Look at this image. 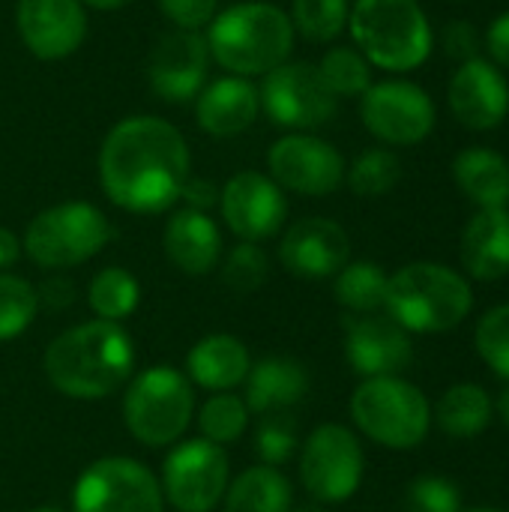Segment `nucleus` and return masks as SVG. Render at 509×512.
<instances>
[{"label":"nucleus","mask_w":509,"mask_h":512,"mask_svg":"<svg viewBox=\"0 0 509 512\" xmlns=\"http://www.w3.org/2000/svg\"><path fill=\"white\" fill-rule=\"evenodd\" d=\"M477 351L483 363L498 375L509 381V303L489 309L474 333Z\"/></svg>","instance_id":"36"},{"label":"nucleus","mask_w":509,"mask_h":512,"mask_svg":"<svg viewBox=\"0 0 509 512\" xmlns=\"http://www.w3.org/2000/svg\"><path fill=\"white\" fill-rule=\"evenodd\" d=\"M249 423V408L240 396L234 393H216L204 402L201 414H198V426L204 441L210 444H234L240 441V435L246 432Z\"/></svg>","instance_id":"31"},{"label":"nucleus","mask_w":509,"mask_h":512,"mask_svg":"<svg viewBox=\"0 0 509 512\" xmlns=\"http://www.w3.org/2000/svg\"><path fill=\"white\" fill-rule=\"evenodd\" d=\"M132 369V339L114 321L72 327L45 351V375L51 387L69 399H105L129 381Z\"/></svg>","instance_id":"2"},{"label":"nucleus","mask_w":509,"mask_h":512,"mask_svg":"<svg viewBox=\"0 0 509 512\" xmlns=\"http://www.w3.org/2000/svg\"><path fill=\"white\" fill-rule=\"evenodd\" d=\"M384 309L408 333H447L471 315L474 291L462 273L417 261L387 279Z\"/></svg>","instance_id":"4"},{"label":"nucleus","mask_w":509,"mask_h":512,"mask_svg":"<svg viewBox=\"0 0 509 512\" xmlns=\"http://www.w3.org/2000/svg\"><path fill=\"white\" fill-rule=\"evenodd\" d=\"M225 512H291V483L276 468L255 465L231 483Z\"/></svg>","instance_id":"28"},{"label":"nucleus","mask_w":509,"mask_h":512,"mask_svg":"<svg viewBox=\"0 0 509 512\" xmlns=\"http://www.w3.org/2000/svg\"><path fill=\"white\" fill-rule=\"evenodd\" d=\"M165 255L186 276H204L219 264L222 234L216 222L192 207L177 210L165 225Z\"/></svg>","instance_id":"22"},{"label":"nucleus","mask_w":509,"mask_h":512,"mask_svg":"<svg viewBox=\"0 0 509 512\" xmlns=\"http://www.w3.org/2000/svg\"><path fill=\"white\" fill-rule=\"evenodd\" d=\"M498 414H501V420L509 426V387L501 393V399H498Z\"/></svg>","instance_id":"46"},{"label":"nucleus","mask_w":509,"mask_h":512,"mask_svg":"<svg viewBox=\"0 0 509 512\" xmlns=\"http://www.w3.org/2000/svg\"><path fill=\"white\" fill-rule=\"evenodd\" d=\"M450 108L456 120L474 132L504 123L509 114V84L489 60H465L450 81Z\"/></svg>","instance_id":"20"},{"label":"nucleus","mask_w":509,"mask_h":512,"mask_svg":"<svg viewBox=\"0 0 509 512\" xmlns=\"http://www.w3.org/2000/svg\"><path fill=\"white\" fill-rule=\"evenodd\" d=\"M111 240V222L87 201H66L33 216L24 234V249L45 270H66L90 261Z\"/></svg>","instance_id":"7"},{"label":"nucleus","mask_w":509,"mask_h":512,"mask_svg":"<svg viewBox=\"0 0 509 512\" xmlns=\"http://www.w3.org/2000/svg\"><path fill=\"white\" fill-rule=\"evenodd\" d=\"M291 48L294 24L279 6L270 3L228 6L210 21L207 30L210 57L240 78L267 75L291 57Z\"/></svg>","instance_id":"3"},{"label":"nucleus","mask_w":509,"mask_h":512,"mask_svg":"<svg viewBox=\"0 0 509 512\" xmlns=\"http://www.w3.org/2000/svg\"><path fill=\"white\" fill-rule=\"evenodd\" d=\"M222 219L225 225L243 240V243H261L285 225L288 216V201L285 192L258 171H240L234 174L222 195Z\"/></svg>","instance_id":"15"},{"label":"nucleus","mask_w":509,"mask_h":512,"mask_svg":"<svg viewBox=\"0 0 509 512\" xmlns=\"http://www.w3.org/2000/svg\"><path fill=\"white\" fill-rule=\"evenodd\" d=\"M297 450V426L285 411L261 414V423L255 429V453L261 465H282L294 456Z\"/></svg>","instance_id":"37"},{"label":"nucleus","mask_w":509,"mask_h":512,"mask_svg":"<svg viewBox=\"0 0 509 512\" xmlns=\"http://www.w3.org/2000/svg\"><path fill=\"white\" fill-rule=\"evenodd\" d=\"M81 3H87L93 9H120V6H126L132 0H81Z\"/></svg>","instance_id":"45"},{"label":"nucleus","mask_w":509,"mask_h":512,"mask_svg":"<svg viewBox=\"0 0 509 512\" xmlns=\"http://www.w3.org/2000/svg\"><path fill=\"white\" fill-rule=\"evenodd\" d=\"M261 111L258 87L240 75L219 78L198 93L195 117L198 126L213 138H234L255 123Z\"/></svg>","instance_id":"21"},{"label":"nucleus","mask_w":509,"mask_h":512,"mask_svg":"<svg viewBox=\"0 0 509 512\" xmlns=\"http://www.w3.org/2000/svg\"><path fill=\"white\" fill-rule=\"evenodd\" d=\"M15 24L27 51L39 60H63L84 42L81 0H18Z\"/></svg>","instance_id":"17"},{"label":"nucleus","mask_w":509,"mask_h":512,"mask_svg":"<svg viewBox=\"0 0 509 512\" xmlns=\"http://www.w3.org/2000/svg\"><path fill=\"white\" fill-rule=\"evenodd\" d=\"M402 177V165L390 150H366L354 159L348 171V183L363 198L387 195Z\"/></svg>","instance_id":"35"},{"label":"nucleus","mask_w":509,"mask_h":512,"mask_svg":"<svg viewBox=\"0 0 509 512\" xmlns=\"http://www.w3.org/2000/svg\"><path fill=\"white\" fill-rule=\"evenodd\" d=\"M486 48H489V54L495 57L498 66L509 69V9L492 21V27L486 33Z\"/></svg>","instance_id":"42"},{"label":"nucleus","mask_w":509,"mask_h":512,"mask_svg":"<svg viewBox=\"0 0 509 512\" xmlns=\"http://www.w3.org/2000/svg\"><path fill=\"white\" fill-rule=\"evenodd\" d=\"M444 48H447V54L450 57H456V60H474L477 57V51H480V36H477V30H474V24H468V21H453L447 30H444Z\"/></svg>","instance_id":"41"},{"label":"nucleus","mask_w":509,"mask_h":512,"mask_svg":"<svg viewBox=\"0 0 509 512\" xmlns=\"http://www.w3.org/2000/svg\"><path fill=\"white\" fill-rule=\"evenodd\" d=\"M270 180L279 189H291L297 195H330L345 180V159L342 153L312 135H285L279 138L270 153Z\"/></svg>","instance_id":"14"},{"label":"nucleus","mask_w":509,"mask_h":512,"mask_svg":"<svg viewBox=\"0 0 509 512\" xmlns=\"http://www.w3.org/2000/svg\"><path fill=\"white\" fill-rule=\"evenodd\" d=\"M195 396L183 372L171 366H153L141 372L123 399V420L135 441L144 447L174 444L192 423Z\"/></svg>","instance_id":"8"},{"label":"nucleus","mask_w":509,"mask_h":512,"mask_svg":"<svg viewBox=\"0 0 509 512\" xmlns=\"http://www.w3.org/2000/svg\"><path fill=\"white\" fill-rule=\"evenodd\" d=\"M39 309V294L27 279L0 273V342L24 333Z\"/></svg>","instance_id":"34"},{"label":"nucleus","mask_w":509,"mask_h":512,"mask_svg":"<svg viewBox=\"0 0 509 512\" xmlns=\"http://www.w3.org/2000/svg\"><path fill=\"white\" fill-rule=\"evenodd\" d=\"M21 255V243L9 228H0V270L12 267Z\"/></svg>","instance_id":"44"},{"label":"nucleus","mask_w":509,"mask_h":512,"mask_svg":"<svg viewBox=\"0 0 509 512\" xmlns=\"http://www.w3.org/2000/svg\"><path fill=\"white\" fill-rule=\"evenodd\" d=\"M459 512H504V510H495V507H474V510H459Z\"/></svg>","instance_id":"47"},{"label":"nucleus","mask_w":509,"mask_h":512,"mask_svg":"<svg viewBox=\"0 0 509 512\" xmlns=\"http://www.w3.org/2000/svg\"><path fill=\"white\" fill-rule=\"evenodd\" d=\"M462 267L471 279L495 282L509 273V210H480L462 231Z\"/></svg>","instance_id":"23"},{"label":"nucleus","mask_w":509,"mask_h":512,"mask_svg":"<svg viewBox=\"0 0 509 512\" xmlns=\"http://www.w3.org/2000/svg\"><path fill=\"white\" fill-rule=\"evenodd\" d=\"M105 195L129 213H165L189 180V147L177 126L159 117L117 123L99 150Z\"/></svg>","instance_id":"1"},{"label":"nucleus","mask_w":509,"mask_h":512,"mask_svg":"<svg viewBox=\"0 0 509 512\" xmlns=\"http://www.w3.org/2000/svg\"><path fill=\"white\" fill-rule=\"evenodd\" d=\"M432 420L450 438H477L492 423V399L480 384H456L438 399Z\"/></svg>","instance_id":"27"},{"label":"nucleus","mask_w":509,"mask_h":512,"mask_svg":"<svg viewBox=\"0 0 509 512\" xmlns=\"http://www.w3.org/2000/svg\"><path fill=\"white\" fill-rule=\"evenodd\" d=\"M351 417L366 438L387 450L420 447L432 426L426 396L399 375L366 378L351 396Z\"/></svg>","instance_id":"6"},{"label":"nucleus","mask_w":509,"mask_h":512,"mask_svg":"<svg viewBox=\"0 0 509 512\" xmlns=\"http://www.w3.org/2000/svg\"><path fill=\"white\" fill-rule=\"evenodd\" d=\"M387 273L372 264V261H357V264H345L336 273V300L354 312V315H375L378 309H384L387 300Z\"/></svg>","instance_id":"29"},{"label":"nucleus","mask_w":509,"mask_h":512,"mask_svg":"<svg viewBox=\"0 0 509 512\" xmlns=\"http://www.w3.org/2000/svg\"><path fill=\"white\" fill-rule=\"evenodd\" d=\"M75 512H162L159 480L135 459L111 456L93 462L75 483Z\"/></svg>","instance_id":"9"},{"label":"nucleus","mask_w":509,"mask_h":512,"mask_svg":"<svg viewBox=\"0 0 509 512\" xmlns=\"http://www.w3.org/2000/svg\"><path fill=\"white\" fill-rule=\"evenodd\" d=\"M270 273V261L267 255L258 249V243H240L237 249H231V255L225 258L222 267V282L234 291V294H255Z\"/></svg>","instance_id":"38"},{"label":"nucleus","mask_w":509,"mask_h":512,"mask_svg":"<svg viewBox=\"0 0 509 512\" xmlns=\"http://www.w3.org/2000/svg\"><path fill=\"white\" fill-rule=\"evenodd\" d=\"M267 117L288 129H315L336 114L339 96L327 87L324 75L312 63H279L264 75L258 90Z\"/></svg>","instance_id":"11"},{"label":"nucleus","mask_w":509,"mask_h":512,"mask_svg":"<svg viewBox=\"0 0 509 512\" xmlns=\"http://www.w3.org/2000/svg\"><path fill=\"white\" fill-rule=\"evenodd\" d=\"M345 354L357 375L393 378L411 366L414 345L390 315H354L345 321Z\"/></svg>","instance_id":"16"},{"label":"nucleus","mask_w":509,"mask_h":512,"mask_svg":"<svg viewBox=\"0 0 509 512\" xmlns=\"http://www.w3.org/2000/svg\"><path fill=\"white\" fill-rule=\"evenodd\" d=\"M327 87L336 96H363L372 87V72H369V60L348 48V45H336L324 54V60L318 63Z\"/></svg>","instance_id":"32"},{"label":"nucleus","mask_w":509,"mask_h":512,"mask_svg":"<svg viewBox=\"0 0 509 512\" xmlns=\"http://www.w3.org/2000/svg\"><path fill=\"white\" fill-rule=\"evenodd\" d=\"M180 198H186L189 201V207L192 210H207V207H213L216 201H219V189L210 183V180H201V177H189L186 180V186H183V192H180Z\"/></svg>","instance_id":"43"},{"label":"nucleus","mask_w":509,"mask_h":512,"mask_svg":"<svg viewBox=\"0 0 509 512\" xmlns=\"http://www.w3.org/2000/svg\"><path fill=\"white\" fill-rule=\"evenodd\" d=\"M360 117L378 141L411 147L432 132L435 102L423 87L411 81H381L363 93Z\"/></svg>","instance_id":"13"},{"label":"nucleus","mask_w":509,"mask_h":512,"mask_svg":"<svg viewBox=\"0 0 509 512\" xmlns=\"http://www.w3.org/2000/svg\"><path fill=\"white\" fill-rule=\"evenodd\" d=\"M162 15L177 30H201L216 18V0H159Z\"/></svg>","instance_id":"40"},{"label":"nucleus","mask_w":509,"mask_h":512,"mask_svg":"<svg viewBox=\"0 0 509 512\" xmlns=\"http://www.w3.org/2000/svg\"><path fill=\"white\" fill-rule=\"evenodd\" d=\"M30 512H63V510H57V507H39V510H30Z\"/></svg>","instance_id":"48"},{"label":"nucleus","mask_w":509,"mask_h":512,"mask_svg":"<svg viewBox=\"0 0 509 512\" xmlns=\"http://www.w3.org/2000/svg\"><path fill=\"white\" fill-rule=\"evenodd\" d=\"M348 255L351 240L345 228L321 216L294 222L279 243V261L297 279H330L348 264Z\"/></svg>","instance_id":"18"},{"label":"nucleus","mask_w":509,"mask_h":512,"mask_svg":"<svg viewBox=\"0 0 509 512\" xmlns=\"http://www.w3.org/2000/svg\"><path fill=\"white\" fill-rule=\"evenodd\" d=\"M453 177L480 210H498L509 204V162L495 150H462L453 162Z\"/></svg>","instance_id":"26"},{"label":"nucleus","mask_w":509,"mask_h":512,"mask_svg":"<svg viewBox=\"0 0 509 512\" xmlns=\"http://www.w3.org/2000/svg\"><path fill=\"white\" fill-rule=\"evenodd\" d=\"M138 297H141V288H138L135 276L123 267L99 270L87 291V303L99 315V321H114V324L135 312Z\"/></svg>","instance_id":"30"},{"label":"nucleus","mask_w":509,"mask_h":512,"mask_svg":"<svg viewBox=\"0 0 509 512\" xmlns=\"http://www.w3.org/2000/svg\"><path fill=\"white\" fill-rule=\"evenodd\" d=\"M348 21L360 54L387 72H411L432 51V27L417 0H357Z\"/></svg>","instance_id":"5"},{"label":"nucleus","mask_w":509,"mask_h":512,"mask_svg":"<svg viewBox=\"0 0 509 512\" xmlns=\"http://www.w3.org/2000/svg\"><path fill=\"white\" fill-rule=\"evenodd\" d=\"M228 492V456L204 438L177 444L162 468V495L177 512H210Z\"/></svg>","instance_id":"12"},{"label":"nucleus","mask_w":509,"mask_h":512,"mask_svg":"<svg viewBox=\"0 0 509 512\" xmlns=\"http://www.w3.org/2000/svg\"><path fill=\"white\" fill-rule=\"evenodd\" d=\"M363 447L357 435L345 426H318L300 456V480L306 492L321 504L348 501L363 483Z\"/></svg>","instance_id":"10"},{"label":"nucleus","mask_w":509,"mask_h":512,"mask_svg":"<svg viewBox=\"0 0 509 512\" xmlns=\"http://www.w3.org/2000/svg\"><path fill=\"white\" fill-rule=\"evenodd\" d=\"M249 369L252 363L246 345L228 333L207 336L186 354V378L213 393H228L240 387Z\"/></svg>","instance_id":"24"},{"label":"nucleus","mask_w":509,"mask_h":512,"mask_svg":"<svg viewBox=\"0 0 509 512\" xmlns=\"http://www.w3.org/2000/svg\"><path fill=\"white\" fill-rule=\"evenodd\" d=\"M348 0H294L291 24L309 42H333L348 24Z\"/></svg>","instance_id":"33"},{"label":"nucleus","mask_w":509,"mask_h":512,"mask_svg":"<svg viewBox=\"0 0 509 512\" xmlns=\"http://www.w3.org/2000/svg\"><path fill=\"white\" fill-rule=\"evenodd\" d=\"M207 39L195 30L165 33L147 60L150 87L165 102H186L201 93L207 78Z\"/></svg>","instance_id":"19"},{"label":"nucleus","mask_w":509,"mask_h":512,"mask_svg":"<svg viewBox=\"0 0 509 512\" xmlns=\"http://www.w3.org/2000/svg\"><path fill=\"white\" fill-rule=\"evenodd\" d=\"M462 495L447 477H417L408 489L405 512H459Z\"/></svg>","instance_id":"39"},{"label":"nucleus","mask_w":509,"mask_h":512,"mask_svg":"<svg viewBox=\"0 0 509 512\" xmlns=\"http://www.w3.org/2000/svg\"><path fill=\"white\" fill-rule=\"evenodd\" d=\"M309 390L306 369L291 357H264L246 375V408L273 414L297 405Z\"/></svg>","instance_id":"25"}]
</instances>
